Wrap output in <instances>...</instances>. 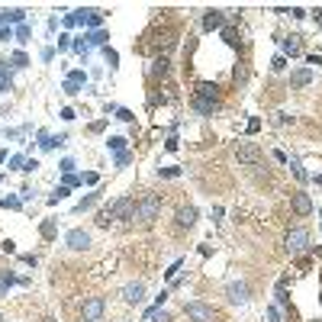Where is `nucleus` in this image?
<instances>
[{
	"mask_svg": "<svg viewBox=\"0 0 322 322\" xmlns=\"http://www.w3.org/2000/svg\"><path fill=\"white\" fill-rule=\"evenodd\" d=\"M194 109L200 116H213L219 109V87L216 84H200L194 91Z\"/></svg>",
	"mask_w": 322,
	"mask_h": 322,
	"instance_id": "nucleus-1",
	"label": "nucleus"
},
{
	"mask_svg": "<svg viewBox=\"0 0 322 322\" xmlns=\"http://www.w3.org/2000/svg\"><path fill=\"white\" fill-rule=\"evenodd\" d=\"M132 216H135V200H132V197H122V200H116L113 207H107L104 213H100L97 222L107 225L109 219H132Z\"/></svg>",
	"mask_w": 322,
	"mask_h": 322,
	"instance_id": "nucleus-2",
	"label": "nucleus"
},
{
	"mask_svg": "<svg viewBox=\"0 0 322 322\" xmlns=\"http://www.w3.org/2000/svg\"><path fill=\"white\" fill-rule=\"evenodd\" d=\"M158 213H161V197L148 194L145 200H139V203H135V216H132V219H139L142 225H148L152 219H158Z\"/></svg>",
	"mask_w": 322,
	"mask_h": 322,
	"instance_id": "nucleus-3",
	"label": "nucleus"
},
{
	"mask_svg": "<svg viewBox=\"0 0 322 322\" xmlns=\"http://www.w3.org/2000/svg\"><path fill=\"white\" fill-rule=\"evenodd\" d=\"M306 248H310V232L306 229H290L287 232V251H290V255H303Z\"/></svg>",
	"mask_w": 322,
	"mask_h": 322,
	"instance_id": "nucleus-4",
	"label": "nucleus"
},
{
	"mask_svg": "<svg viewBox=\"0 0 322 322\" xmlns=\"http://www.w3.org/2000/svg\"><path fill=\"white\" fill-rule=\"evenodd\" d=\"M225 297H229V303L245 306V303H248V284H245V280H229V287H225Z\"/></svg>",
	"mask_w": 322,
	"mask_h": 322,
	"instance_id": "nucleus-5",
	"label": "nucleus"
},
{
	"mask_svg": "<svg viewBox=\"0 0 322 322\" xmlns=\"http://www.w3.org/2000/svg\"><path fill=\"white\" fill-rule=\"evenodd\" d=\"M81 316H84V322H100V316H104V297L84 300V310H81Z\"/></svg>",
	"mask_w": 322,
	"mask_h": 322,
	"instance_id": "nucleus-6",
	"label": "nucleus"
},
{
	"mask_svg": "<svg viewBox=\"0 0 322 322\" xmlns=\"http://www.w3.org/2000/svg\"><path fill=\"white\" fill-rule=\"evenodd\" d=\"M187 316L194 319V322H213V306H207V303H200V300H194V303H187Z\"/></svg>",
	"mask_w": 322,
	"mask_h": 322,
	"instance_id": "nucleus-7",
	"label": "nucleus"
},
{
	"mask_svg": "<svg viewBox=\"0 0 322 322\" xmlns=\"http://www.w3.org/2000/svg\"><path fill=\"white\" fill-rule=\"evenodd\" d=\"M235 158H238V164H261V148L258 145H238Z\"/></svg>",
	"mask_w": 322,
	"mask_h": 322,
	"instance_id": "nucleus-8",
	"label": "nucleus"
},
{
	"mask_svg": "<svg viewBox=\"0 0 322 322\" xmlns=\"http://www.w3.org/2000/svg\"><path fill=\"white\" fill-rule=\"evenodd\" d=\"M65 242H68V248H74V251H84L87 245H91V235H87L84 229H71L65 235Z\"/></svg>",
	"mask_w": 322,
	"mask_h": 322,
	"instance_id": "nucleus-9",
	"label": "nucleus"
},
{
	"mask_svg": "<svg viewBox=\"0 0 322 322\" xmlns=\"http://www.w3.org/2000/svg\"><path fill=\"white\" fill-rule=\"evenodd\" d=\"M222 23H225V13L222 10H207V13H203V29H207V32L222 29Z\"/></svg>",
	"mask_w": 322,
	"mask_h": 322,
	"instance_id": "nucleus-10",
	"label": "nucleus"
},
{
	"mask_svg": "<svg viewBox=\"0 0 322 322\" xmlns=\"http://www.w3.org/2000/svg\"><path fill=\"white\" fill-rule=\"evenodd\" d=\"M290 207H293V213H297V216H310V213H313V200H310V194H293Z\"/></svg>",
	"mask_w": 322,
	"mask_h": 322,
	"instance_id": "nucleus-11",
	"label": "nucleus"
},
{
	"mask_svg": "<svg viewBox=\"0 0 322 322\" xmlns=\"http://www.w3.org/2000/svg\"><path fill=\"white\" fill-rule=\"evenodd\" d=\"M194 222H197V210L194 207H181V210H177V216H174L177 229H190Z\"/></svg>",
	"mask_w": 322,
	"mask_h": 322,
	"instance_id": "nucleus-12",
	"label": "nucleus"
},
{
	"mask_svg": "<svg viewBox=\"0 0 322 322\" xmlns=\"http://www.w3.org/2000/svg\"><path fill=\"white\" fill-rule=\"evenodd\" d=\"M142 297H145V284H142V280H135V284H129L126 290H122V300H126V303H142Z\"/></svg>",
	"mask_w": 322,
	"mask_h": 322,
	"instance_id": "nucleus-13",
	"label": "nucleus"
},
{
	"mask_svg": "<svg viewBox=\"0 0 322 322\" xmlns=\"http://www.w3.org/2000/svg\"><path fill=\"white\" fill-rule=\"evenodd\" d=\"M300 49H303V45H300V36L280 39V55H284V58H287V55H290V58H293V55H300Z\"/></svg>",
	"mask_w": 322,
	"mask_h": 322,
	"instance_id": "nucleus-14",
	"label": "nucleus"
},
{
	"mask_svg": "<svg viewBox=\"0 0 322 322\" xmlns=\"http://www.w3.org/2000/svg\"><path fill=\"white\" fill-rule=\"evenodd\" d=\"M310 81H313V68H297L290 74V87H306Z\"/></svg>",
	"mask_w": 322,
	"mask_h": 322,
	"instance_id": "nucleus-15",
	"label": "nucleus"
},
{
	"mask_svg": "<svg viewBox=\"0 0 322 322\" xmlns=\"http://www.w3.org/2000/svg\"><path fill=\"white\" fill-rule=\"evenodd\" d=\"M0 19H3V23H16V26H23V23H26V10L13 6V10H3V13H0Z\"/></svg>",
	"mask_w": 322,
	"mask_h": 322,
	"instance_id": "nucleus-16",
	"label": "nucleus"
},
{
	"mask_svg": "<svg viewBox=\"0 0 322 322\" xmlns=\"http://www.w3.org/2000/svg\"><path fill=\"white\" fill-rule=\"evenodd\" d=\"M16 284V277H13V271H0V297H6V290Z\"/></svg>",
	"mask_w": 322,
	"mask_h": 322,
	"instance_id": "nucleus-17",
	"label": "nucleus"
},
{
	"mask_svg": "<svg viewBox=\"0 0 322 322\" xmlns=\"http://www.w3.org/2000/svg\"><path fill=\"white\" fill-rule=\"evenodd\" d=\"M107 29H94L91 36H87V49H91V45H107Z\"/></svg>",
	"mask_w": 322,
	"mask_h": 322,
	"instance_id": "nucleus-18",
	"label": "nucleus"
},
{
	"mask_svg": "<svg viewBox=\"0 0 322 322\" xmlns=\"http://www.w3.org/2000/svg\"><path fill=\"white\" fill-rule=\"evenodd\" d=\"M10 87H13V78H10V71H6V61H0V94L10 91Z\"/></svg>",
	"mask_w": 322,
	"mask_h": 322,
	"instance_id": "nucleus-19",
	"label": "nucleus"
},
{
	"mask_svg": "<svg viewBox=\"0 0 322 322\" xmlns=\"http://www.w3.org/2000/svg\"><path fill=\"white\" fill-rule=\"evenodd\" d=\"M97 200H100V194H87V197H84V200H81V203H78V207H74V210H78V213H84V210L97 207Z\"/></svg>",
	"mask_w": 322,
	"mask_h": 322,
	"instance_id": "nucleus-20",
	"label": "nucleus"
},
{
	"mask_svg": "<svg viewBox=\"0 0 322 322\" xmlns=\"http://www.w3.org/2000/svg\"><path fill=\"white\" fill-rule=\"evenodd\" d=\"M145 319H148V322H171V313H164V310H148Z\"/></svg>",
	"mask_w": 322,
	"mask_h": 322,
	"instance_id": "nucleus-21",
	"label": "nucleus"
},
{
	"mask_svg": "<svg viewBox=\"0 0 322 322\" xmlns=\"http://www.w3.org/2000/svg\"><path fill=\"white\" fill-rule=\"evenodd\" d=\"M164 74H168V58L161 55V58L152 65V78H164Z\"/></svg>",
	"mask_w": 322,
	"mask_h": 322,
	"instance_id": "nucleus-22",
	"label": "nucleus"
},
{
	"mask_svg": "<svg viewBox=\"0 0 322 322\" xmlns=\"http://www.w3.org/2000/svg\"><path fill=\"white\" fill-rule=\"evenodd\" d=\"M29 36H32V29H29V26H16V32H13V39H16V42H29Z\"/></svg>",
	"mask_w": 322,
	"mask_h": 322,
	"instance_id": "nucleus-23",
	"label": "nucleus"
},
{
	"mask_svg": "<svg viewBox=\"0 0 322 322\" xmlns=\"http://www.w3.org/2000/svg\"><path fill=\"white\" fill-rule=\"evenodd\" d=\"M107 145L113 148L116 155H119V152H126V139H122V135H113V139H107Z\"/></svg>",
	"mask_w": 322,
	"mask_h": 322,
	"instance_id": "nucleus-24",
	"label": "nucleus"
},
{
	"mask_svg": "<svg viewBox=\"0 0 322 322\" xmlns=\"http://www.w3.org/2000/svg\"><path fill=\"white\" fill-rule=\"evenodd\" d=\"M39 232H42V238H55V219H45V222L39 225Z\"/></svg>",
	"mask_w": 322,
	"mask_h": 322,
	"instance_id": "nucleus-25",
	"label": "nucleus"
},
{
	"mask_svg": "<svg viewBox=\"0 0 322 322\" xmlns=\"http://www.w3.org/2000/svg\"><path fill=\"white\" fill-rule=\"evenodd\" d=\"M19 197H0V207H6V210H19Z\"/></svg>",
	"mask_w": 322,
	"mask_h": 322,
	"instance_id": "nucleus-26",
	"label": "nucleus"
},
{
	"mask_svg": "<svg viewBox=\"0 0 322 322\" xmlns=\"http://www.w3.org/2000/svg\"><path fill=\"white\" fill-rule=\"evenodd\" d=\"M65 94H68V97H78V94H81V84L68 78V81H65Z\"/></svg>",
	"mask_w": 322,
	"mask_h": 322,
	"instance_id": "nucleus-27",
	"label": "nucleus"
},
{
	"mask_svg": "<svg viewBox=\"0 0 322 322\" xmlns=\"http://www.w3.org/2000/svg\"><path fill=\"white\" fill-rule=\"evenodd\" d=\"M68 142V135H49V142H45L42 148H58V145H65Z\"/></svg>",
	"mask_w": 322,
	"mask_h": 322,
	"instance_id": "nucleus-28",
	"label": "nucleus"
},
{
	"mask_svg": "<svg viewBox=\"0 0 322 322\" xmlns=\"http://www.w3.org/2000/svg\"><path fill=\"white\" fill-rule=\"evenodd\" d=\"M104 58L109 61V68H116V65H119V55H116L113 49H109V45H104Z\"/></svg>",
	"mask_w": 322,
	"mask_h": 322,
	"instance_id": "nucleus-29",
	"label": "nucleus"
},
{
	"mask_svg": "<svg viewBox=\"0 0 322 322\" xmlns=\"http://www.w3.org/2000/svg\"><path fill=\"white\" fill-rule=\"evenodd\" d=\"M116 119H119V122H132V119H135V116H132V109H126V107H119V109H116Z\"/></svg>",
	"mask_w": 322,
	"mask_h": 322,
	"instance_id": "nucleus-30",
	"label": "nucleus"
},
{
	"mask_svg": "<svg viewBox=\"0 0 322 322\" xmlns=\"http://www.w3.org/2000/svg\"><path fill=\"white\" fill-rule=\"evenodd\" d=\"M284 68H287V58L284 55H274L271 58V71H284Z\"/></svg>",
	"mask_w": 322,
	"mask_h": 322,
	"instance_id": "nucleus-31",
	"label": "nucleus"
},
{
	"mask_svg": "<svg viewBox=\"0 0 322 322\" xmlns=\"http://www.w3.org/2000/svg\"><path fill=\"white\" fill-rule=\"evenodd\" d=\"M26 65H29L26 52H13V68H26Z\"/></svg>",
	"mask_w": 322,
	"mask_h": 322,
	"instance_id": "nucleus-32",
	"label": "nucleus"
},
{
	"mask_svg": "<svg viewBox=\"0 0 322 322\" xmlns=\"http://www.w3.org/2000/svg\"><path fill=\"white\" fill-rule=\"evenodd\" d=\"M290 171H293V177H297V181H306V171L300 168V161H290Z\"/></svg>",
	"mask_w": 322,
	"mask_h": 322,
	"instance_id": "nucleus-33",
	"label": "nucleus"
},
{
	"mask_svg": "<svg viewBox=\"0 0 322 322\" xmlns=\"http://www.w3.org/2000/svg\"><path fill=\"white\" fill-rule=\"evenodd\" d=\"M222 39H225L229 45H235V42H238V39H235V29H232V26H225V29H222Z\"/></svg>",
	"mask_w": 322,
	"mask_h": 322,
	"instance_id": "nucleus-34",
	"label": "nucleus"
},
{
	"mask_svg": "<svg viewBox=\"0 0 322 322\" xmlns=\"http://www.w3.org/2000/svg\"><path fill=\"white\" fill-rule=\"evenodd\" d=\"M23 164H26L23 155H13V158H10V168H13V171H23Z\"/></svg>",
	"mask_w": 322,
	"mask_h": 322,
	"instance_id": "nucleus-35",
	"label": "nucleus"
},
{
	"mask_svg": "<svg viewBox=\"0 0 322 322\" xmlns=\"http://www.w3.org/2000/svg\"><path fill=\"white\" fill-rule=\"evenodd\" d=\"M65 197H68V187H58V190L49 197V203H58V200H65Z\"/></svg>",
	"mask_w": 322,
	"mask_h": 322,
	"instance_id": "nucleus-36",
	"label": "nucleus"
},
{
	"mask_svg": "<svg viewBox=\"0 0 322 322\" xmlns=\"http://www.w3.org/2000/svg\"><path fill=\"white\" fill-rule=\"evenodd\" d=\"M181 264H184V261H174L168 271H164V277H168V280H174V277H177V271H181Z\"/></svg>",
	"mask_w": 322,
	"mask_h": 322,
	"instance_id": "nucleus-37",
	"label": "nucleus"
},
{
	"mask_svg": "<svg viewBox=\"0 0 322 322\" xmlns=\"http://www.w3.org/2000/svg\"><path fill=\"white\" fill-rule=\"evenodd\" d=\"M158 174L161 177H177V174H181V168H158Z\"/></svg>",
	"mask_w": 322,
	"mask_h": 322,
	"instance_id": "nucleus-38",
	"label": "nucleus"
},
{
	"mask_svg": "<svg viewBox=\"0 0 322 322\" xmlns=\"http://www.w3.org/2000/svg\"><path fill=\"white\" fill-rule=\"evenodd\" d=\"M58 168L65 171V174H71V171H74V161H71V158H61V164H58Z\"/></svg>",
	"mask_w": 322,
	"mask_h": 322,
	"instance_id": "nucleus-39",
	"label": "nucleus"
},
{
	"mask_svg": "<svg viewBox=\"0 0 322 322\" xmlns=\"http://www.w3.org/2000/svg\"><path fill=\"white\" fill-rule=\"evenodd\" d=\"M36 168H39V161H36V158H26V164H23V171H26V174H32Z\"/></svg>",
	"mask_w": 322,
	"mask_h": 322,
	"instance_id": "nucleus-40",
	"label": "nucleus"
},
{
	"mask_svg": "<svg viewBox=\"0 0 322 322\" xmlns=\"http://www.w3.org/2000/svg\"><path fill=\"white\" fill-rule=\"evenodd\" d=\"M6 39H13V29L10 26H0V42H6Z\"/></svg>",
	"mask_w": 322,
	"mask_h": 322,
	"instance_id": "nucleus-41",
	"label": "nucleus"
},
{
	"mask_svg": "<svg viewBox=\"0 0 322 322\" xmlns=\"http://www.w3.org/2000/svg\"><path fill=\"white\" fill-rule=\"evenodd\" d=\"M268 319L271 322H280V310H277V306H268Z\"/></svg>",
	"mask_w": 322,
	"mask_h": 322,
	"instance_id": "nucleus-42",
	"label": "nucleus"
},
{
	"mask_svg": "<svg viewBox=\"0 0 322 322\" xmlns=\"http://www.w3.org/2000/svg\"><path fill=\"white\" fill-rule=\"evenodd\" d=\"M68 78H71V81H78V84H84V81H87V74H84V71H71Z\"/></svg>",
	"mask_w": 322,
	"mask_h": 322,
	"instance_id": "nucleus-43",
	"label": "nucleus"
},
{
	"mask_svg": "<svg viewBox=\"0 0 322 322\" xmlns=\"http://www.w3.org/2000/svg\"><path fill=\"white\" fill-rule=\"evenodd\" d=\"M107 129V119H97V122H91V132H104Z\"/></svg>",
	"mask_w": 322,
	"mask_h": 322,
	"instance_id": "nucleus-44",
	"label": "nucleus"
},
{
	"mask_svg": "<svg viewBox=\"0 0 322 322\" xmlns=\"http://www.w3.org/2000/svg\"><path fill=\"white\" fill-rule=\"evenodd\" d=\"M81 184V177H74V174H65V187H78Z\"/></svg>",
	"mask_w": 322,
	"mask_h": 322,
	"instance_id": "nucleus-45",
	"label": "nucleus"
},
{
	"mask_svg": "<svg viewBox=\"0 0 322 322\" xmlns=\"http://www.w3.org/2000/svg\"><path fill=\"white\" fill-rule=\"evenodd\" d=\"M129 158H132V155H129V152H119V155H116V164H119V168H122V164H129Z\"/></svg>",
	"mask_w": 322,
	"mask_h": 322,
	"instance_id": "nucleus-46",
	"label": "nucleus"
},
{
	"mask_svg": "<svg viewBox=\"0 0 322 322\" xmlns=\"http://www.w3.org/2000/svg\"><path fill=\"white\" fill-rule=\"evenodd\" d=\"M61 119L71 122V119H74V109H71V107H65V109H61Z\"/></svg>",
	"mask_w": 322,
	"mask_h": 322,
	"instance_id": "nucleus-47",
	"label": "nucleus"
},
{
	"mask_svg": "<svg viewBox=\"0 0 322 322\" xmlns=\"http://www.w3.org/2000/svg\"><path fill=\"white\" fill-rule=\"evenodd\" d=\"M164 148H168V152H177V135H171V139L164 142Z\"/></svg>",
	"mask_w": 322,
	"mask_h": 322,
	"instance_id": "nucleus-48",
	"label": "nucleus"
},
{
	"mask_svg": "<svg viewBox=\"0 0 322 322\" xmlns=\"http://www.w3.org/2000/svg\"><path fill=\"white\" fill-rule=\"evenodd\" d=\"M19 261H23V264H32V268H36V264H39V258H36V255H23Z\"/></svg>",
	"mask_w": 322,
	"mask_h": 322,
	"instance_id": "nucleus-49",
	"label": "nucleus"
},
{
	"mask_svg": "<svg viewBox=\"0 0 322 322\" xmlns=\"http://www.w3.org/2000/svg\"><path fill=\"white\" fill-rule=\"evenodd\" d=\"M0 248H3L6 255H16V245H13V242H3V245H0Z\"/></svg>",
	"mask_w": 322,
	"mask_h": 322,
	"instance_id": "nucleus-50",
	"label": "nucleus"
},
{
	"mask_svg": "<svg viewBox=\"0 0 322 322\" xmlns=\"http://www.w3.org/2000/svg\"><path fill=\"white\" fill-rule=\"evenodd\" d=\"M290 16H297V19H303V16H306V10H303V6H293V10H290Z\"/></svg>",
	"mask_w": 322,
	"mask_h": 322,
	"instance_id": "nucleus-51",
	"label": "nucleus"
},
{
	"mask_svg": "<svg viewBox=\"0 0 322 322\" xmlns=\"http://www.w3.org/2000/svg\"><path fill=\"white\" fill-rule=\"evenodd\" d=\"M316 23H319V26H322V10H316Z\"/></svg>",
	"mask_w": 322,
	"mask_h": 322,
	"instance_id": "nucleus-52",
	"label": "nucleus"
},
{
	"mask_svg": "<svg viewBox=\"0 0 322 322\" xmlns=\"http://www.w3.org/2000/svg\"><path fill=\"white\" fill-rule=\"evenodd\" d=\"M316 184H322V174H319V177H316Z\"/></svg>",
	"mask_w": 322,
	"mask_h": 322,
	"instance_id": "nucleus-53",
	"label": "nucleus"
}]
</instances>
